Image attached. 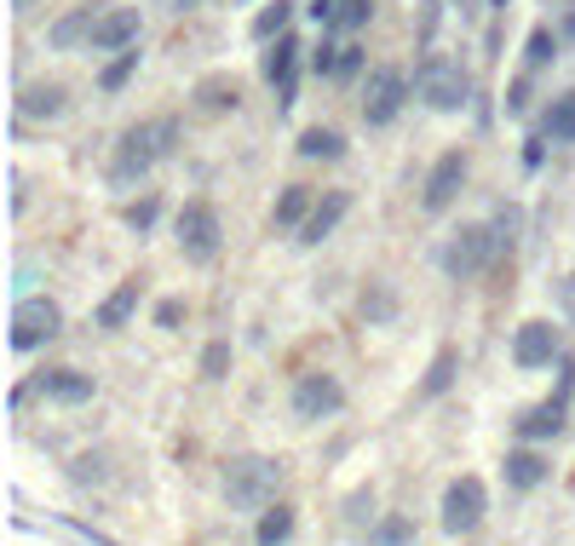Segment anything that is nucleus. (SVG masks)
<instances>
[{"label": "nucleus", "mask_w": 575, "mask_h": 546, "mask_svg": "<svg viewBox=\"0 0 575 546\" xmlns=\"http://www.w3.org/2000/svg\"><path fill=\"white\" fill-rule=\"evenodd\" d=\"M173 151H179V121L173 115H156V121H139V127L121 133L115 144V161H110V179L115 185H139L156 161H167Z\"/></svg>", "instance_id": "obj_1"}, {"label": "nucleus", "mask_w": 575, "mask_h": 546, "mask_svg": "<svg viewBox=\"0 0 575 546\" xmlns=\"http://www.w3.org/2000/svg\"><path fill=\"white\" fill-rule=\"evenodd\" d=\"M414 98H427L432 110L443 115H455L466 110V98H472V81H466V69L455 58H443V53H427L414 64Z\"/></svg>", "instance_id": "obj_2"}, {"label": "nucleus", "mask_w": 575, "mask_h": 546, "mask_svg": "<svg viewBox=\"0 0 575 546\" xmlns=\"http://www.w3.org/2000/svg\"><path fill=\"white\" fill-rule=\"evenodd\" d=\"M277 483H283V466L277 460L247 455V460H236L231 471H224V501L242 506V512H265L270 501H277Z\"/></svg>", "instance_id": "obj_3"}, {"label": "nucleus", "mask_w": 575, "mask_h": 546, "mask_svg": "<svg viewBox=\"0 0 575 546\" xmlns=\"http://www.w3.org/2000/svg\"><path fill=\"white\" fill-rule=\"evenodd\" d=\"M495 254H501V247H495V231H489V225H461L455 236L443 242L438 265H443V277H449V282H472Z\"/></svg>", "instance_id": "obj_4"}, {"label": "nucleus", "mask_w": 575, "mask_h": 546, "mask_svg": "<svg viewBox=\"0 0 575 546\" xmlns=\"http://www.w3.org/2000/svg\"><path fill=\"white\" fill-rule=\"evenodd\" d=\"M219 247H224L219 213H213L208 202H185V208H179V254H185L190 265H213Z\"/></svg>", "instance_id": "obj_5"}, {"label": "nucleus", "mask_w": 575, "mask_h": 546, "mask_svg": "<svg viewBox=\"0 0 575 546\" xmlns=\"http://www.w3.org/2000/svg\"><path fill=\"white\" fill-rule=\"evenodd\" d=\"M403 98H409V76L403 69H368V81H363V121L368 127H386V121H397V110H403Z\"/></svg>", "instance_id": "obj_6"}, {"label": "nucleus", "mask_w": 575, "mask_h": 546, "mask_svg": "<svg viewBox=\"0 0 575 546\" xmlns=\"http://www.w3.org/2000/svg\"><path fill=\"white\" fill-rule=\"evenodd\" d=\"M484 506H489V494H484V483L466 471V478H455V483L443 489V530H449V535H472V530L484 524Z\"/></svg>", "instance_id": "obj_7"}, {"label": "nucleus", "mask_w": 575, "mask_h": 546, "mask_svg": "<svg viewBox=\"0 0 575 546\" xmlns=\"http://www.w3.org/2000/svg\"><path fill=\"white\" fill-rule=\"evenodd\" d=\"M64 328V311L53 300H18L12 311V352H35V345H46Z\"/></svg>", "instance_id": "obj_8"}, {"label": "nucleus", "mask_w": 575, "mask_h": 546, "mask_svg": "<svg viewBox=\"0 0 575 546\" xmlns=\"http://www.w3.org/2000/svg\"><path fill=\"white\" fill-rule=\"evenodd\" d=\"M466 185V151H443L427 172V190H420V208L427 213H443V208H455V196Z\"/></svg>", "instance_id": "obj_9"}, {"label": "nucleus", "mask_w": 575, "mask_h": 546, "mask_svg": "<svg viewBox=\"0 0 575 546\" xmlns=\"http://www.w3.org/2000/svg\"><path fill=\"white\" fill-rule=\"evenodd\" d=\"M340 409H345V386L334 375H306L294 386V414L299 420H329Z\"/></svg>", "instance_id": "obj_10"}, {"label": "nucleus", "mask_w": 575, "mask_h": 546, "mask_svg": "<svg viewBox=\"0 0 575 546\" xmlns=\"http://www.w3.org/2000/svg\"><path fill=\"white\" fill-rule=\"evenodd\" d=\"M139 12L133 7H104L98 12V23H92V46L87 53H128V46H139Z\"/></svg>", "instance_id": "obj_11"}, {"label": "nucleus", "mask_w": 575, "mask_h": 546, "mask_svg": "<svg viewBox=\"0 0 575 546\" xmlns=\"http://www.w3.org/2000/svg\"><path fill=\"white\" fill-rule=\"evenodd\" d=\"M512 357H518V368H546L559 357V328H553V322H541V316L523 322L518 339H512Z\"/></svg>", "instance_id": "obj_12"}, {"label": "nucleus", "mask_w": 575, "mask_h": 546, "mask_svg": "<svg viewBox=\"0 0 575 546\" xmlns=\"http://www.w3.org/2000/svg\"><path fill=\"white\" fill-rule=\"evenodd\" d=\"M35 391L46 397V403H92V375H81V368H46V375H35Z\"/></svg>", "instance_id": "obj_13"}, {"label": "nucleus", "mask_w": 575, "mask_h": 546, "mask_svg": "<svg viewBox=\"0 0 575 546\" xmlns=\"http://www.w3.org/2000/svg\"><path fill=\"white\" fill-rule=\"evenodd\" d=\"M98 12H104V0H81L75 12H64L58 23H53V41L58 53H75V46H92V23H98Z\"/></svg>", "instance_id": "obj_14"}, {"label": "nucleus", "mask_w": 575, "mask_h": 546, "mask_svg": "<svg viewBox=\"0 0 575 546\" xmlns=\"http://www.w3.org/2000/svg\"><path fill=\"white\" fill-rule=\"evenodd\" d=\"M345 213H352V196H345V190H329V196H322V202L311 208L306 225H299V242H322V236H334V225H340Z\"/></svg>", "instance_id": "obj_15"}, {"label": "nucleus", "mask_w": 575, "mask_h": 546, "mask_svg": "<svg viewBox=\"0 0 575 546\" xmlns=\"http://www.w3.org/2000/svg\"><path fill=\"white\" fill-rule=\"evenodd\" d=\"M294 58H299V41L294 35H277V46L265 53V81L283 87V104H294Z\"/></svg>", "instance_id": "obj_16"}, {"label": "nucleus", "mask_w": 575, "mask_h": 546, "mask_svg": "<svg viewBox=\"0 0 575 546\" xmlns=\"http://www.w3.org/2000/svg\"><path fill=\"white\" fill-rule=\"evenodd\" d=\"M311 190L306 185H288L283 196H277V213H270V225H277V231H299V225H306V219H311Z\"/></svg>", "instance_id": "obj_17"}, {"label": "nucleus", "mask_w": 575, "mask_h": 546, "mask_svg": "<svg viewBox=\"0 0 575 546\" xmlns=\"http://www.w3.org/2000/svg\"><path fill=\"white\" fill-rule=\"evenodd\" d=\"M18 115L23 121H53V115H64V87H23L18 92Z\"/></svg>", "instance_id": "obj_18"}, {"label": "nucleus", "mask_w": 575, "mask_h": 546, "mask_svg": "<svg viewBox=\"0 0 575 546\" xmlns=\"http://www.w3.org/2000/svg\"><path fill=\"white\" fill-rule=\"evenodd\" d=\"M133 311H139V282H121L110 300L98 305L92 322H98V328H128V316H133Z\"/></svg>", "instance_id": "obj_19"}, {"label": "nucleus", "mask_w": 575, "mask_h": 546, "mask_svg": "<svg viewBox=\"0 0 575 546\" xmlns=\"http://www.w3.org/2000/svg\"><path fill=\"white\" fill-rule=\"evenodd\" d=\"M299 156H306V161H340L345 138L334 127H311V133H299Z\"/></svg>", "instance_id": "obj_20"}, {"label": "nucleus", "mask_w": 575, "mask_h": 546, "mask_svg": "<svg viewBox=\"0 0 575 546\" xmlns=\"http://www.w3.org/2000/svg\"><path fill=\"white\" fill-rule=\"evenodd\" d=\"M559 426H564V397H559V403H541V409L523 414V420H518V437L535 443V437H553Z\"/></svg>", "instance_id": "obj_21"}, {"label": "nucleus", "mask_w": 575, "mask_h": 546, "mask_svg": "<svg viewBox=\"0 0 575 546\" xmlns=\"http://www.w3.org/2000/svg\"><path fill=\"white\" fill-rule=\"evenodd\" d=\"M541 478H546V460H541L535 449H512V455H507V483H512V489H535Z\"/></svg>", "instance_id": "obj_22"}, {"label": "nucleus", "mask_w": 575, "mask_h": 546, "mask_svg": "<svg viewBox=\"0 0 575 546\" xmlns=\"http://www.w3.org/2000/svg\"><path fill=\"white\" fill-rule=\"evenodd\" d=\"M546 138H553V144H575V87L553 98V110H546Z\"/></svg>", "instance_id": "obj_23"}, {"label": "nucleus", "mask_w": 575, "mask_h": 546, "mask_svg": "<svg viewBox=\"0 0 575 546\" xmlns=\"http://www.w3.org/2000/svg\"><path fill=\"white\" fill-rule=\"evenodd\" d=\"M368 546H414V524L403 512H386L380 524L368 530Z\"/></svg>", "instance_id": "obj_24"}, {"label": "nucleus", "mask_w": 575, "mask_h": 546, "mask_svg": "<svg viewBox=\"0 0 575 546\" xmlns=\"http://www.w3.org/2000/svg\"><path fill=\"white\" fill-rule=\"evenodd\" d=\"M288 535H294V512H288V506H265V512H259L254 541H259V546H283Z\"/></svg>", "instance_id": "obj_25"}, {"label": "nucleus", "mask_w": 575, "mask_h": 546, "mask_svg": "<svg viewBox=\"0 0 575 546\" xmlns=\"http://www.w3.org/2000/svg\"><path fill=\"white\" fill-rule=\"evenodd\" d=\"M523 58H530V69H546V64L559 58V35L546 30V23H535L530 41H523Z\"/></svg>", "instance_id": "obj_26"}, {"label": "nucleus", "mask_w": 575, "mask_h": 546, "mask_svg": "<svg viewBox=\"0 0 575 546\" xmlns=\"http://www.w3.org/2000/svg\"><path fill=\"white\" fill-rule=\"evenodd\" d=\"M449 386H455V352H438L432 368H427V380H420V397H443Z\"/></svg>", "instance_id": "obj_27"}, {"label": "nucleus", "mask_w": 575, "mask_h": 546, "mask_svg": "<svg viewBox=\"0 0 575 546\" xmlns=\"http://www.w3.org/2000/svg\"><path fill=\"white\" fill-rule=\"evenodd\" d=\"M288 18H294V7H288V0H270V7L254 18V41H270V35H283V30H288Z\"/></svg>", "instance_id": "obj_28"}, {"label": "nucleus", "mask_w": 575, "mask_h": 546, "mask_svg": "<svg viewBox=\"0 0 575 546\" xmlns=\"http://www.w3.org/2000/svg\"><path fill=\"white\" fill-rule=\"evenodd\" d=\"M133 69H139V53L128 46V53H121L115 64H104V76H98V87H104V92H121V87L133 81Z\"/></svg>", "instance_id": "obj_29"}, {"label": "nucleus", "mask_w": 575, "mask_h": 546, "mask_svg": "<svg viewBox=\"0 0 575 546\" xmlns=\"http://www.w3.org/2000/svg\"><path fill=\"white\" fill-rule=\"evenodd\" d=\"M489 231H495V247H512V242H518V208H501Z\"/></svg>", "instance_id": "obj_30"}, {"label": "nucleus", "mask_w": 575, "mask_h": 546, "mask_svg": "<svg viewBox=\"0 0 575 546\" xmlns=\"http://www.w3.org/2000/svg\"><path fill=\"white\" fill-rule=\"evenodd\" d=\"M357 69H363V46H340V58H334V76H340V81H352Z\"/></svg>", "instance_id": "obj_31"}, {"label": "nucleus", "mask_w": 575, "mask_h": 546, "mask_svg": "<svg viewBox=\"0 0 575 546\" xmlns=\"http://www.w3.org/2000/svg\"><path fill=\"white\" fill-rule=\"evenodd\" d=\"M128 225H133V231H150V225H156V196H144V202L128 208Z\"/></svg>", "instance_id": "obj_32"}, {"label": "nucleus", "mask_w": 575, "mask_h": 546, "mask_svg": "<svg viewBox=\"0 0 575 546\" xmlns=\"http://www.w3.org/2000/svg\"><path fill=\"white\" fill-rule=\"evenodd\" d=\"M224 368H231V345H208V357H202V375H208V380H219Z\"/></svg>", "instance_id": "obj_33"}, {"label": "nucleus", "mask_w": 575, "mask_h": 546, "mask_svg": "<svg viewBox=\"0 0 575 546\" xmlns=\"http://www.w3.org/2000/svg\"><path fill=\"white\" fill-rule=\"evenodd\" d=\"M64 530H69L75 541H87V546H121V541H110V535H98L92 524H75V517H64Z\"/></svg>", "instance_id": "obj_34"}, {"label": "nucleus", "mask_w": 575, "mask_h": 546, "mask_svg": "<svg viewBox=\"0 0 575 546\" xmlns=\"http://www.w3.org/2000/svg\"><path fill=\"white\" fill-rule=\"evenodd\" d=\"M208 110H236V81L231 87H208Z\"/></svg>", "instance_id": "obj_35"}, {"label": "nucleus", "mask_w": 575, "mask_h": 546, "mask_svg": "<svg viewBox=\"0 0 575 546\" xmlns=\"http://www.w3.org/2000/svg\"><path fill=\"white\" fill-rule=\"evenodd\" d=\"M179 316H185L179 300H162V305H156V322H162V328H179Z\"/></svg>", "instance_id": "obj_36"}, {"label": "nucleus", "mask_w": 575, "mask_h": 546, "mask_svg": "<svg viewBox=\"0 0 575 546\" xmlns=\"http://www.w3.org/2000/svg\"><path fill=\"white\" fill-rule=\"evenodd\" d=\"M167 7H173V12H190V7H202V0H167Z\"/></svg>", "instance_id": "obj_37"}, {"label": "nucleus", "mask_w": 575, "mask_h": 546, "mask_svg": "<svg viewBox=\"0 0 575 546\" xmlns=\"http://www.w3.org/2000/svg\"><path fill=\"white\" fill-rule=\"evenodd\" d=\"M12 7H18V12H30V7H35V0H12Z\"/></svg>", "instance_id": "obj_38"}, {"label": "nucleus", "mask_w": 575, "mask_h": 546, "mask_svg": "<svg viewBox=\"0 0 575 546\" xmlns=\"http://www.w3.org/2000/svg\"><path fill=\"white\" fill-rule=\"evenodd\" d=\"M495 7H507V0H495Z\"/></svg>", "instance_id": "obj_39"}]
</instances>
